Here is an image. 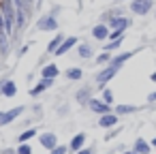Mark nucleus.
I'll use <instances>...</instances> for the list:
<instances>
[{
    "label": "nucleus",
    "mask_w": 156,
    "mask_h": 154,
    "mask_svg": "<svg viewBox=\"0 0 156 154\" xmlns=\"http://www.w3.org/2000/svg\"><path fill=\"white\" fill-rule=\"evenodd\" d=\"M109 26L107 24H103V22H98L96 26H92V30H90V34H92V39L94 41H101V43H105L107 39H109Z\"/></svg>",
    "instance_id": "obj_11"
},
{
    "label": "nucleus",
    "mask_w": 156,
    "mask_h": 154,
    "mask_svg": "<svg viewBox=\"0 0 156 154\" xmlns=\"http://www.w3.org/2000/svg\"><path fill=\"white\" fill-rule=\"evenodd\" d=\"M60 66L56 64V62H47V64H43L41 69H39V75L41 77H45V79H58L60 77Z\"/></svg>",
    "instance_id": "obj_12"
},
{
    "label": "nucleus",
    "mask_w": 156,
    "mask_h": 154,
    "mask_svg": "<svg viewBox=\"0 0 156 154\" xmlns=\"http://www.w3.org/2000/svg\"><path fill=\"white\" fill-rule=\"evenodd\" d=\"M34 28H37L39 32H58L60 22H58V17H56L54 13H43L41 17H37Z\"/></svg>",
    "instance_id": "obj_1"
},
{
    "label": "nucleus",
    "mask_w": 156,
    "mask_h": 154,
    "mask_svg": "<svg viewBox=\"0 0 156 154\" xmlns=\"http://www.w3.org/2000/svg\"><path fill=\"white\" fill-rule=\"evenodd\" d=\"M111 58H113V54H111V52H101V54H96L94 62H96L98 66H107V64L111 62Z\"/></svg>",
    "instance_id": "obj_23"
},
{
    "label": "nucleus",
    "mask_w": 156,
    "mask_h": 154,
    "mask_svg": "<svg viewBox=\"0 0 156 154\" xmlns=\"http://www.w3.org/2000/svg\"><path fill=\"white\" fill-rule=\"evenodd\" d=\"M0 2H2V0H0Z\"/></svg>",
    "instance_id": "obj_42"
},
{
    "label": "nucleus",
    "mask_w": 156,
    "mask_h": 154,
    "mask_svg": "<svg viewBox=\"0 0 156 154\" xmlns=\"http://www.w3.org/2000/svg\"><path fill=\"white\" fill-rule=\"evenodd\" d=\"M15 152L17 154H34V148H32V143H17Z\"/></svg>",
    "instance_id": "obj_25"
},
{
    "label": "nucleus",
    "mask_w": 156,
    "mask_h": 154,
    "mask_svg": "<svg viewBox=\"0 0 156 154\" xmlns=\"http://www.w3.org/2000/svg\"><path fill=\"white\" fill-rule=\"evenodd\" d=\"M94 96V90H92V86H83V88H79L77 92H75V103H79V105H86L88 107V103H90V98Z\"/></svg>",
    "instance_id": "obj_16"
},
{
    "label": "nucleus",
    "mask_w": 156,
    "mask_h": 154,
    "mask_svg": "<svg viewBox=\"0 0 156 154\" xmlns=\"http://www.w3.org/2000/svg\"><path fill=\"white\" fill-rule=\"evenodd\" d=\"M88 109H90L92 113H96V116H103V113L113 111V107H111V105H107L101 96H92V98H90V103H88Z\"/></svg>",
    "instance_id": "obj_8"
},
{
    "label": "nucleus",
    "mask_w": 156,
    "mask_h": 154,
    "mask_svg": "<svg viewBox=\"0 0 156 154\" xmlns=\"http://www.w3.org/2000/svg\"><path fill=\"white\" fill-rule=\"evenodd\" d=\"M130 150H135L137 154H152V145H150V141H145L143 137H137L135 141H133V148Z\"/></svg>",
    "instance_id": "obj_19"
},
{
    "label": "nucleus",
    "mask_w": 156,
    "mask_h": 154,
    "mask_svg": "<svg viewBox=\"0 0 156 154\" xmlns=\"http://www.w3.org/2000/svg\"><path fill=\"white\" fill-rule=\"evenodd\" d=\"M0 116H2V111H0Z\"/></svg>",
    "instance_id": "obj_41"
},
{
    "label": "nucleus",
    "mask_w": 156,
    "mask_h": 154,
    "mask_svg": "<svg viewBox=\"0 0 156 154\" xmlns=\"http://www.w3.org/2000/svg\"><path fill=\"white\" fill-rule=\"evenodd\" d=\"M66 111H69V107H66V105H64V107H60V109H58V113H60V116H62V113H66Z\"/></svg>",
    "instance_id": "obj_36"
},
{
    "label": "nucleus",
    "mask_w": 156,
    "mask_h": 154,
    "mask_svg": "<svg viewBox=\"0 0 156 154\" xmlns=\"http://www.w3.org/2000/svg\"><path fill=\"white\" fill-rule=\"evenodd\" d=\"M15 94H17V84L9 75H2L0 77V96L2 98H13Z\"/></svg>",
    "instance_id": "obj_6"
},
{
    "label": "nucleus",
    "mask_w": 156,
    "mask_h": 154,
    "mask_svg": "<svg viewBox=\"0 0 156 154\" xmlns=\"http://www.w3.org/2000/svg\"><path fill=\"white\" fill-rule=\"evenodd\" d=\"M86 143H88V133H83V131H79V133H75L71 139H69V152L71 154H75V152H79L81 148H86Z\"/></svg>",
    "instance_id": "obj_9"
},
{
    "label": "nucleus",
    "mask_w": 156,
    "mask_h": 154,
    "mask_svg": "<svg viewBox=\"0 0 156 154\" xmlns=\"http://www.w3.org/2000/svg\"><path fill=\"white\" fill-rule=\"evenodd\" d=\"M77 45H79V39H77V37H66V39L62 41V45L56 49V54H54V56H56V58H60V56H66V54H69L73 47H77Z\"/></svg>",
    "instance_id": "obj_14"
},
{
    "label": "nucleus",
    "mask_w": 156,
    "mask_h": 154,
    "mask_svg": "<svg viewBox=\"0 0 156 154\" xmlns=\"http://www.w3.org/2000/svg\"><path fill=\"white\" fill-rule=\"evenodd\" d=\"M0 154H17V152H15V148H13V145H7V148L0 150Z\"/></svg>",
    "instance_id": "obj_32"
},
{
    "label": "nucleus",
    "mask_w": 156,
    "mask_h": 154,
    "mask_svg": "<svg viewBox=\"0 0 156 154\" xmlns=\"http://www.w3.org/2000/svg\"><path fill=\"white\" fill-rule=\"evenodd\" d=\"M130 2H133V0H130Z\"/></svg>",
    "instance_id": "obj_43"
},
{
    "label": "nucleus",
    "mask_w": 156,
    "mask_h": 154,
    "mask_svg": "<svg viewBox=\"0 0 156 154\" xmlns=\"http://www.w3.org/2000/svg\"><path fill=\"white\" fill-rule=\"evenodd\" d=\"M64 39H66V37H64V34H60V32H58V34H54V37L49 39V43H47V49H45V52H47L49 56H54V54H56V49L62 45V41H64Z\"/></svg>",
    "instance_id": "obj_22"
},
{
    "label": "nucleus",
    "mask_w": 156,
    "mask_h": 154,
    "mask_svg": "<svg viewBox=\"0 0 156 154\" xmlns=\"http://www.w3.org/2000/svg\"><path fill=\"white\" fill-rule=\"evenodd\" d=\"M26 111H28V107H26V105H17V107H13V109L2 111V116H0V128H7V126L15 124V122H17Z\"/></svg>",
    "instance_id": "obj_2"
},
{
    "label": "nucleus",
    "mask_w": 156,
    "mask_h": 154,
    "mask_svg": "<svg viewBox=\"0 0 156 154\" xmlns=\"http://www.w3.org/2000/svg\"><path fill=\"white\" fill-rule=\"evenodd\" d=\"M154 7V0H133L130 2V13L135 15H147Z\"/></svg>",
    "instance_id": "obj_10"
},
{
    "label": "nucleus",
    "mask_w": 156,
    "mask_h": 154,
    "mask_svg": "<svg viewBox=\"0 0 156 154\" xmlns=\"http://www.w3.org/2000/svg\"><path fill=\"white\" fill-rule=\"evenodd\" d=\"M118 39H124V32H122V30H111L107 41H118Z\"/></svg>",
    "instance_id": "obj_29"
},
{
    "label": "nucleus",
    "mask_w": 156,
    "mask_h": 154,
    "mask_svg": "<svg viewBox=\"0 0 156 154\" xmlns=\"http://www.w3.org/2000/svg\"><path fill=\"white\" fill-rule=\"evenodd\" d=\"M122 154H137L135 150H122Z\"/></svg>",
    "instance_id": "obj_38"
},
{
    "label": "nucleus",
    "mask_w": 156,
    "mask_h": 154,
    "mask_svg": "<svg viewBox=\"0 0 156 154\" xmlns=\"http://www.w3.org/2000/svg\"><path fill=\"white\" fill-rule=\"evenodd\" d=\"M150 81H154V84H156V69L152 71V75H150Z\"/></svg>",
    "instance_id": "obj_37"
},
{
    "label": "nucleus",
    "mask_w": 156,
    "mask_h": 154,
    "mask_svg": "<svg viewBox=\"0 0 156 154\" xmlns=\"http://www.w3.org/2000/svg\"><path fill=\"white\" fill-rule=\"evenodd\" d=\"M124 43V39H118V41H107L105 43V47H103V52H115V49H120V45Z\"/></svg>",
    "instance_id": "obj_26"
},
{
    "label": "nucleus",
    "mask_w": 156,
    "mask_h": 154,
    "mask_svg": "<svg viewBox=\"0 0 156 154\" xmlns=\"http://www.w3.org/2000/svg\"><path fill=\"white\" fill-rule=\"evenodd\" d=\"M49 154H69V145L60 141V143H58L54 150H49Z\"/></svg>",
    "instance_id": "obj_28"
},
{
    "label": "nucleus",
    "mask_w": 156,
    "mask_h": 154,
    "mask_svg": "<svg viewBox=\"0 0 156 154\" xmlns=\"http://www.w3.org/2000/svg\"><path fill=\"white\" fill-rule=\"evenodd\" d=\"M107 154H115V152H107Z\"/></svg>",
    "instance_id": "obj_40"
},
{
    "label": "nucleus",
    "mask_w": 156,
    "mask_h": 154,
    "mask_svg": "<svg viewBox=\"0 0 156 154\" xmlns=\"http://www.w3.org/2000/svg\"><path fill=\"white\" fill-rule=\"evenodd\" d=\"M75 154H96V145H86V148H81V150L75 152Z\"/></svg>",
    "instance_id": "obj_30"
},
{
    "label": "nucleus",
    "mask_w": 156,
    "mask_h": 154,
    "mask_svg": "<svg viewBox=\"0 0 156 154\" xmlns=\"http://www.w3.org/2000/svg\"><path fill=\"white\" fill-rule=\"evenodd\" d=\"M64 79H66V81H81V79H83V69H79V66H69V69H64Z\"/></svg>",
    "instance_id": "obj_20"
},
{
    "label": "nucleus",
    "mask_w": 156,
    "mask_h": 154,
    "mask_svg": "<svg viewBox=\"0 0 156 154\" xmlns=\"http://www.w3.org/2000/svg\"><path fill=\"white\" fill-rule=\"evenodd\" d=\"M96 126H98V128H105V131H109V128H115V126H120V116H118L115 111L103 113V116H98V120H96Z\"/></svg>",
    "instance_id": "obj_7"
},
{
    "label": "nucleus",
    "mask_w": 156,
    "mask_h": 154,
    "mask_svg": "<svg viewBox=\"0 0 156 154\" xmlns=\"http://www.w3.org/2000/svg\"><path fill=\"white\" fill-rule=\"evenodd\" d=\"M107 26H109V30H122V32H124V30L130 26V20H128V17H122V15H120V17H111V20L107 22Z\"/></svg>",
    "instance_id": "obj_18"
},
{
    "label": "nucleus",
    "mask_w": 156,
    "mask_h": 154,
    "mask_svg": "<svg viewBox=\"0 0 156 154\" xmlns=\"http://www.w3.org/2000/svg\"><path fill=\"white\" fill-rule=\"evenodd\" d=\"M30 47H32V43H26V45H22V49L17 52V58H24V56L30 52Z\"/></svg>",
    "instance_id": "obj_31"
},
{
    "label": "nucleus",
    "mask_w": 156,
    "mask_h": 154,
    "mask_svg": "<svg viewBox=\"0 0 156 154\" xmlns=\"http://www.w3.org/2000/svg\"><path fill=\"white\" fill-rule=\"evenodd\" d=\"M77 56H79L81 60H92V58H96L94 47H92L90 43H86V41H79V45H77Z\"/></svg>",
    "instance_id": "obj_17"
},
{
    "label": "nucleus",
    "mask_w": 156,
    "mask_h": 154,
    "mask_svg": "<svg viewBox=\"0 0 156 154\" xmlns=\"http://www.w3.org/2000/svg\"><path fill=\"white\" fill-rule=\"evenodd\" d=\"M137 52H141V49H133V52H122V54H115L113 58H111V62H109V66H113V69H122Z\"/></svg>",
    "instance_id": "obj_13"
},
{
    "label": "nucleus",
    "mask_w": 156,
    "mask_h": 154,
    "mask_svg": "<svg viewBox=\"0 0 156 154\" xmlns=\"http://www.w3.org/2000/svg\"><path fill=\"white\" fill-rule=\"evenodd\" d=\"M141 107H137V105H128V103H120V105H113V111L122 118V116H130V113H137Z\"/></svg>",
    "instance_id": "obj_21"
},
{
    "label": "nucleus",
    "mask_w": 156,
    "mask_h": 154,
    "mask_svg": "<svg viewBox=\"0 0 156 154\" xmlns=\"http://www.w3.org/2000/svg\"><path fill=\"white\" fill-rule=\"evenodd\" d=\"M39 133H41V131H39L37 126H30V128L20 131V135L15 137V145H17V143H30L34 137H39Z\"/></svg>",
    "instance_id": "obj_15"
},
{
    "label": "nucleus",
    "mask_w": 156,
    "mask_h": 154,
    "mask_svg": "<svg viewBox=\"0 0 156 154\" xmlns=\"http://www.w3.org/2000/svg\"><path fill=\"white\" fill-rule=\"evenodd\" d=\"M120 73V69H113V66H103V69H98V73L94 75V81H96V86H98V90H103V88H107V84L115 77Z\"/></svg>",
    "instance_id": "obj_3"
},
{
    "label": "nucleus",
    "mask_w": 156,
    "mask_h": 154,
    "mask_svg": "<svg viewBox=\"0 0 156 154\" xmlns=\"http://www.w3.org/2000/svg\"><path fill=\"white\" fill-rule=\"evenodd\" d=\"M37 141H39V145L43 148V150H54L58 143H60V137L54 133V131H41L39 133V137H37Z\"/></svg>",
    "instance_id": "obj_5"
},
{
    "label": "nucleus",
    "mask_w": 156,
    "mask_h": 154,
    "mask_svg": "<svg viewBox=\"0 0 156 154\" xmlns=\"http://www.w3.org/2000/svg\"><path fill=\"white\" fill-rule=\"evenodd\" d=\"M0 34H5V17H2V13H0Z\"/></svg>",
    "instance_id": "obj_34"
},
{
    "label": "nucleus",
    "mask_w": 156,
    "mask_h": 154,
    "mask_svg": "<svg viewBox=\"0 0 156 154\" xmlns=\"http://www.w3.org/2000/svg\"><path fill=\"white\" fill-rule=\"evenodd\" d=\"M54 86H56V79H45V77H41L34 86L28 88V94H30V98H39L41 94H45V92L51 90Z\"/></svg>",
    "instance_id": "obj_4"
},
{
    "label": "nucleus",
    "mask_w": 156,
    "mask_h": 154,
    "mask_svg": "<svg viewBox=\"0 0 156 154\" xmlns=\"http://www.w3.org/2000/svg\"><path fill=\"white\" fill-rule=\"evenodd\" d=\"M147 103H156V90L147 94Z\"/></svg>",
    "instance_id": "obj_33"
},
{
    "label": "nucleus",
    "mask_w": 156,
    "mask_h": 154,
    "mask_svg": "<svg viewBox=\"0 0 156 154\" xmlns=\"http://www.w3.org/2000/svg\"><path fill=\"white\" fill-rule=\"evenodd\" d=\"M150 145H152V148H156V137H152V141H150Z\"/></svg>",
    "instance_id": "obj_39"
},
{
    "label": "nucleus",
    "mask_w": 156,
    "mask_h": 154,
    "mask_svg": "<svg viewBox=\"0 0 156 154\" xmlns=\"http://www.w3.org/2000/svg\"><path fill=\"white\" fill-rule=\"evenodd\" d=\"M122 133V126H115V128H109L107 133H105V137H103V141H113L118 135Z\"/></svg>",
    "instance_id": "obj_27"
},
{
    "label": "nucleus",
    "mask_w": 156,
    "mask_h": 154,
    "mask_svg": "<svg viewBox=\"0 0 156 154\" xmlns=\"http://www.w3.org/2000/svg\"><path fill=\"white\" fill-rule=\"evenodd\" d=\"M101 98H103V101H105L107 105H111V107L115 105V98H113V92H111L109 88H103V90H101Z\"/></svg>",
    "instance_id": "obj_24"
},
{
    "label": "nucleus",
    "mask_w": 156,
    "mask_h": 154,
    "mask_svg": "<svg viewBox=\"0 0 156 154\" xmlns=\"http://www.w3.org/2000/svg\"><path fill=\"white\" fill-rule=\"evenodd\" d=\"M26 81L32 84V81H34V73H28V75H26Z\"/></svg>",
    "instance_id": "obj_35"
}]
</instances>
